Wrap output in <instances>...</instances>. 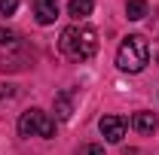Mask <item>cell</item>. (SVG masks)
Here are the masks:
<instances>
[{
    "label": "cell",
    "mask_w": 159,
    "mask_h": 155,
    "mask_svg": "<svg viewBox=\"0 0 159 155\" xmlns=\"http://www.w3.org/2000/svg\"><path fill=\"white\" fill-rule=\"evenodd\" d=\"M58 49H61V55L70 61H89L98 52V31L92 24H80L77 21V24L61 31Z\"/></svg>",
    "instance_id": "1"
},
{
    "label": "cell",
    "mask_w": 159,
    "mask_h": 155,
    "mask_svg": "<svg viewBox=\"0 0 159 155\" xmlns=\"http://www.w3.org/2000/svg\"><path fill=\"white\" fill-rule=\"evenodd\" d=\"M150 64V46L141 34H129L116 49V67L125 73H141Z\"/></svg>",
    "instance_id": "2"
},
{
    "label": "cell",
    "mask_w": 159,
    "mask_h": 155,
    "mask_svg": "<svg viewBox=\"0 0 159 155\" xmlns=\"http://www.w3.org/2000/svg\"><path fill=\"white\" fill-rule=\"evenodd\" d=\"M28 61V52H25V43L16 31H3L0 27V67L3 70H21Z\"/></svg>",
    "instance_id": "3"
},
{
    "label": "cell",
    "mask_w": 159,
    "mask_h": 155,
    "mask_svg": "<svg viewBox=\"0 0 159 155\" xmlns=\"http://www.w3.org/2000/svg\"><path fill=\"white\" fill-rule=\"evenodd\" d=\"M19 134L21 137H52V134H55V119L49 116V113H43V110L34 107V110L21 113Z\"/></svg>",
    "instance_id": "4"
},
{
    "label": "cell",
    "mask_w": 159,
    "mask_h": 155,
    "mask_svg": "<svg viewBox=\"0 0 159 155\" xmlns=\"http://www.w3.org/2000/svg\"><path fill=\"white\" fill-rule=\"evenodd\" d=\"M98 128H101V134H104L107 143H119L125 137V119L122 116H104L98 122Z\"/></svg>",
    "instance_id": "5"
},
{
    "label": "cell",
    "mask_w": 159,
    "mask_h": 155,
    "mask_svg": "<svg viewBox=\"0 0 159 155\" xmlns=\"http://www.w3.org/2000/svg\"><path fill=\"white\" fill-rule=\"evenodd\" d=\"M34 15L40 24H52L58 19V0H37L34 3Z\"/></svg>",
    "instance_id": "6"
},
{
    "label": "cell",
    "mask_w": 159,
    "mask_h": 155,
    "mask_svg": "<svg viewBox=\"0 0 159 155\" xmlns=\"http://www.w3.org/2000/svg\"><path fill=\"white\" fill-rule=\"evenodd\" d=\"M132 125H135V131H141V134H153L159 128V116L156 113H135V119H132Z\"/></svg>",
    "instance_id": "7"
},
{
    "label": "cell",
    "mask_w": 159,
    "mask_h": 155,
    "mask_svg": "<svg viewBox=\"0 0 159 155\" xmlns=\"http://www.w3.org/2000/svg\"><path fill=\"white\" fill-rule=\"evenodd\" d=\"M55 116H58L61 122H67V119L74 116V91H61V94L55 97Z\"/></svg>",
    "instance_id": "8"
},
{
    "label": "cell",
    "mask_w": 159,
    "mask_h": 155,
    "mask_svg": "<svg viewBox=\"0 0 159 155\" xmlns=\"http://www.w3.org/2000/svg\"><path fill=\"white\" fill-rule=\"evenodd\" d=\"M67 9H70V15H74L77 21H83L86 15H92L95 0H70V6H67Z\"/></svg>",
    "instance_id": "9"
},
{
    "label": "cell",
    "mask_w": 159,
    "mask_h": 155,
    "mask_svg": "<svg viewBox=\"0 0 159 155\" xmlns=\"http://www.w3.org/2000/svg\"><path fill=\"white\" fill-rule=\"evenodd\" d=\"M125 15L132 21H141L147 15V0H129V3H125Z\"/></svg>",
    "instance_id": "10"
},
{
    "label": "cell",
    "mask_w": 159,
    "mask_h": 155,
    "mask_svg": "<svg viewBox=\"0 0 159 155\" xmlns=\"http://www.w3.org/2000/svg\"><path fill=\"white\" fill-rule=\"evenodd\" d=\"M19 9V0H0V15H12Z\"/></svg>",
    "instance_id": "11"
},
{
    "label": "cell",
    "mask_w": 159,
    "mask_h": 155,
    "mask_svg": "<svg viewBox=\"0 0 159 155\" xmlns=\"http://www.w3.org/2000/svg\"><path fill=\"white\" fill-rule=\"evenodd\" d=\"M80 155H104V146H98V143H86V146H80Z\"/></svg>",
    "instance_id": "12"
},
{
    "label": "cell",
    "mask_w": 159,
    "mask_h": 155,
    "mask_svg": "<svg viewBox=\"0 0 159 155\" xmlns=\"http://www.w3.org/2000/svg\"><path fill=\"white\" fill-rule=\"evenodd\" d=\"M12 97H16V85H0V103H6Z\"/></svg>",
    "instance_id": "13"
},
{
    "label": "cell",
    "mask_w": 159,
    "mask_h": 155,
    "mask_svg": "<svg viewBox=\"0 0 159 155\" xmlns=\"http://www.w3.org/2000/svg\"><path fill=\"white\" fill-rule=\"evenodd\" d=\"M122 155H138V149H125V152H122Z\"/></svg>",
    "instance_id": "14"
}]
</instances>
